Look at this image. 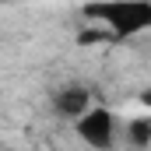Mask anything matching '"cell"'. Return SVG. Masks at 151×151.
Listing matches in <instances>:
<instances>
[{
	"mask_svg": "<svg viewBox=\"0 0 151 151\" xmlns=\"http://www.w3.org/2000/svg\"><path fill=\"white\" fill-rule=\"evenodd\" d=\"M81 14L106 25L113 39H134L151 28V0H84Z\"/></svg>",
	"mask_w": 151,
	"mask_h": 151,
	"instance_id": "obj_1",
	"label": "cell"
},
{
	"mask_svg": "<svg viewBox=\"0 0 151 151\" xmlns=\"http://www.w3.org/2000/svg\"><path fill=\"white\" fill-rule=\"evenodd\" d=\"M74 130L91 151H109L113 148V137H116V116L106 106H91L84 116L74 119Z\"/></svg>",
	"mask_w": 151,
	"mask_h": 151,
	"instance_id": "obj_2",
	"label": "cell"
},
{
	"mask_svg": "<svg viewBox=\"0 0 151 151\" xmlns=\"http://www.w3.org/2000/svg\"><path fill=\"white\" fill-rule=\"evenodd\" d=\"M91 109V91L81 88V84H63L56 95H53V113L60 119H77Z\"/></svg>",
	"mask_w": 151,
	"mask_h": 151,
	"instance_id": "obj_3",
	"label": "cell"
},
{
	"mask_svg": "<svg viewBox=\"0 0 151 151\" xmlns=\"http://www.w3.org/2000/svg\"><path fill=\"white\" fill-rule=\"evenodd\" d=\"M127 137H130L134 148H148L151 144V119H134L127 127Z\"/></svg>",
	"mask_w": 151,
	"mask_h": 151,
	"instance_id": "obj_4",
	"label": "cell"
},
{
	"mask_svg": "<svg viewBox=\"0 0 151 151\" xmlns=\"http://www.w3.org/2000/svg\"><path fill=\"white\" fill-rule=\"evenodd\" d=\"M141 106H148V109H151V91H144V95H141Z\"/></svg>",
	"mask_w": 151,
	"mask_h": 151,
	"instance_id": "obj_5",
	"label": "cell"
},
{
	"mask_svg": "<svg viewBox=\"0 0 151 151\" xmlns=\"http://www.w3.org/2000/svg\"><path fill=\"white\" fill-rule=\"evenodd\" d=\"M0 4H7V0H0Z\"/></svg>",
	"mask_w": 151,
	"mask_h": 151,
	"instance_id": "obj_6",
	"label": "cell"
}]
</instances>
